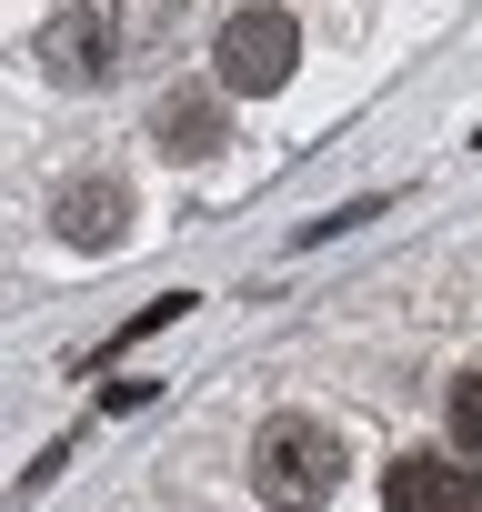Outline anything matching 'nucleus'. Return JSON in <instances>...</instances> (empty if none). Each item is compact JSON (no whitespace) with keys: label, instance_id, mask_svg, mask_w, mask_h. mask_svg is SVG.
<instances>
[{"label":"nucleus","instance_id":"f257e3e1","mask_svg":"<svg viewBox=\"0 0 482 512\" xmlns=\"http://www.w3.org/2000/svg\"><path fill=\"white\" fill-rule=\"evenodd\" d=\"M252 492H262L272 512H322V502L342 492V432L312 422V412L262 422V442H252Z\"/></svg>","mask_w":482,"mask_h":512},{"label":"nucleus","instance_id":"f03ea898","mask_svg":"<svg viewBox=\"0 0 482 512\" xmlns=\"http://www.w3.org/2000/svg\"><path fill=\"white\" fill-rule=\"evenodd\" d=\"M221 91H241V101H262V91H282L292 81V61H302V31H292V11H272V0H252V11H231L221 21Z\"/></svg>","mask_w":482,"mask_h":512},{"label":"nucleus","instance_id":"7ed1b4c3","mask_svg":"<svg viewBox=\"0 0 482 512\" xmlns=\"http://www.w3.org/2000/svg\"><path fill=\"white\" fill-rule=\"evenodd\" d=\"M111 51H121V11H111V0H71V11L41 31V71H51L61 91L111 81Z\"/></svg>","mask_w":482,"mask_h":512},{"label":"nucleus","instance_id":"20e7f679","mask_svg":"<svg viewBox=\"0 0 482 512\" xmlns=\"http://www.w3.org/2000/svg\"><path fill=\"white\" fill-rule=\"evenodd\" d=\"M382 512H482V482L442 452H402L382 472Z\"/></svg>","mask_w":482,"mask_h":512},{"label":"nucleus","instance_id":"39448f33","mask_svg":"<svg viewBox=\"0 0 482 512\" xmlns=\"http://www.w3.org/2000/svg\"><path fill=\"white\" fill-rule=\"evenodd\" d=\"M51 221H61L71 251H111L121 221H131V191H121V181H71V191L51 201Z\"/></svg>","mask_w":482,"mask_h":512},{"label":"nucleus","instance_id":"423d86ee","mask_svg":"<svg viewBox=\"0 0 482 512\" xmlns=\"http://www.w3.org/2000/svg\"><path fill=\"white\" fill-rule=\"evenodd\" d=\"M161 151H171V161H211V151H221V101H211V91L161 101Z\"/></svg>","mask_w":482,"mask_h":512},{"label":"nucleus","instance_id":"0eeeda50","mask_svg":"<svg viewBox=\"0 0 482 512\" xmlns=\"http://www.w3.org/2000/svg\"><path fill=\"white\" fill-rule=\"evenodd\" d=\"M181 312H191V292H161V302H141V312L121 322V352H131V342H151V332H171Z\"/></svg>","mask_w":482,"mask_h":512},{"label":"nucleus","instance_id":"6e6552de","mask_svg":"<svg viewBox=\"0 0 482 512\" xmlns=\"http://www.w3.org/2000/svg\"><path fill=\"white\" fill-rule=\"evenodd\" d=\"M452 442H462V452H482V372H462V382H452Z\"/></svg>","mask_w":482,"mask_h":512}]
</instances>
